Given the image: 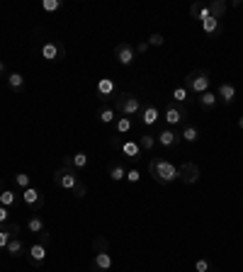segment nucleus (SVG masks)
I'll list each match as a JSON object with an SVG mask.
<instances>
[{
  "label": "nucleus",
  "instance_id": "nucleus-44",
  "mask_svg": "<svg viewBox=\"0 0 243 272\" xmlns=\"http://www.w3.org/2000/svg\"><path fill=\"white\" fill-rule=\"evenodd\" d=\"M238 129H243V117H238Z\"/></svg>",
  "mask_w": 243,
  "mask_h": 272
},
{
  "label": "nucleus",
  "instance_id": "nucleus-2",
  "mask_svg": "<svg viewBox=\"0 0 243 272\" xmlns=\"http://www.w3.org/2000/svg\"><path fill=\"white\" fill-rule=\"evenodd\" d=\"M209 85H211V78H209V71H204V68L190 71V73L185 76V90H187V93L202 95V93L209 90Z\"/></svg>",
  "mask_w": 243,
  "mask_h": 272
},
{
  "label": "nucleus",
  "instance_id": "nucleus-7",
  "mask_svg": "<svg viewBox=\"0 0 243 272\" xmlns=\"http://www.w3.org/2000/svg\"><path fill=\"white\" fill-rule=\"evenodd\" d=\"M42 56H44V61H61V59L66 56V47H64L61 42L51 39V42H47V44L42 47Z\"/></svg>",
  "mask_w": 243,
  "mask_h": 272
},
{
  "label": "nucleus",
  "instance_id": "nucleus-9",
  "mask_svg": "<svg viewBox=\"0 0 243 272\" xmlns=\"http://www.w3.org/2000/svg\"><path fill=\"white\" fill-rule=\"evenodd\" d=\"M27 260H30L32 267H42L44 260H47V245H42V243L27 245Z\"/></svg>",
  "mask_w": 243,
  "mask_h": 272
},
{
  "label": "nucleus",
  "instance_id": "nucleus-36",
  "mask_svg": "<svg viewBox=\"0 0 243 272\" xmlns=\"http://www.w3.org/2000/svg\"><path fill=\"white\" fill-rule=\"evenodd\" d=\"M163 34H158V32H153L151 37H148V47H163Z\"/></svg>",
  "mask_w": 243,
  "mask_h": 272
},
{
  "label": "nucleus",
  "instance_id": "nucleus-3",
  "mask_svg": "<svg viewBox=\"0 0 243 272\" xmlns=\"http://www.w3.org/2000/svg\"><path fill=\"white\" fill-rule=\"evenodd\" d=\"M112 100H114V112H119L122 117H134L141 112V100L134 97L131 93H117Z\"/></svg>",
  "mask_w": 243,
  "mask_h": 272
},
{
  "label": "nucleus",
  "instance_id": "nucleus-16",
  "mask_svg": "<svg viewBox=\"0 0 243 272\" xmlns=\"http://www.w3.org/2000/svg\"><path fill=\"white\" fill-rule=\"evenodd\" d=\"M119 151H122V156H124V158H129L131 163H134V160H139V156H141V146H139V141H122Z\"/></svg>",
  "mask_w": 243,
  "mask_h": 272
},
{
  "label": "nucleus",
  "instance_id": "nucleus-21",
  "mask_svg": "<svg viewBox=\"0 0 243 272\" xmlns=\"http://www.w3.org/2000/svg\"><path fill=\"white\" fill-rule=\"evenodd\" d=\"M180 139H182V141H187V144H194V141L199 139V129H197L194 124H185V127H182V131H180Z\"/></svg>",
  "mask_w": 243,
  "mask_h": 272
},
{
  "label": "nucleus",
  "instance_id": "nucleus-25",
  "mask_svg": "<svg viewBox=\"0 0 243 272\" xmlns=\"http://www.w3.org/2000/svg\"><path fill=\"white\" fill-rule=\"evenodd\" d=\"M114 114H117L114 107H100V110H97V119H100L102 124H112V122H117Z\"/></svg>",
  "mask_w": 243,
  "mask_h": 272
},
{
  "label": "nucleus",
  "instance_id": "nucleus-40",
  "mask_svg": "<svg viewBox=\"0 0 243 272\" xmlns=\"http://www.w3.org/2000/svg\"><path fill=\"white\" fill-rule=\"evenodd\" d=\"M85 192H88V190H85V185H83V182H78V187L73 190V197H78V199H83V197H85Z\"/></svg>",
  "mask_w": 243,
  "mask_h": 272
},
{
  "label": "nucleus",
  "instance_id": "nucleus-18",
  "mask_svg": "<svg viewBox=\"0 0 243 272\" xmlns=\"http://www.w3.org/2000/svg\"><path fill=\"white\" fill-rule=\"evenodd\" d=\"M25 250H27V248H25V240H22L20 236H15V238L8 243V248H5V253H8L10 257H22Z\"/></svg>",
  "mask_w": 243,
  "mask_h": 272
},
{
  "label": "nucleus",
  "instance_id": "nucleus-34",
  "mask_svg": "<svg viewBox=\"0 0 243 272\" xmlns=\"http://www.w3.org/2000/svg\"><path fill=\"white\" fill-rule=\"evenodd\" d=\"M173 102H175V105H182V102H187V90H185V85L173 90Z\"/></svg>",
  "mask_w": 243,
  "mask_h": 272
},
{
  "label": "nucleus",
  "instance_id": "nucleus-32",
  "mask_svg": "<svg viewBox=\"0 0 243 272\" xmlns=\"http://www.w3.org/2000/svg\"><path fill=\"white\" fill-rule=\"evenodd\" d=\"M110 250V240L105 236H95L93 238V253H107Z\"/></svg>",
  "mask_w": 243,
  "mask_h": 272
},
{
  "label": "nucleus",
  "instance_id": "nucleus-26",
  "mask_svg": "<svg viewBox=\"0 0 243 272\" xmlns=\"http://www.w3.org/2000/svg\"><path fill=\"white\" fill-rule=\"evenodd\" d=\"M88 160H90V158H88L85 151H78V153L71 156V165H73V170H83V168L88 165Z\"/></svg>",
  "mask_w": 243,
  "mask_h": 272
},
{
  "label": "nucleus",
  "instance_id": "nucleus-29",
  "mask_svg": "<svg viewBox=\"0 0 243 272\" xmlns=\"http://www.w3.org/2000/svg\"><path fill=\"white\" fill-rule=\"evenodd\" d=\"M131 127H134L131 117H119V119L114 122V131H117V134H129Z\"/></svg>",
  "mask_w": 243,
  "mask_h": 272
},
{
  "label": "nucleus",
  "instance_id": "nucleus-46",
  "mask_svg": "<svg viewBox=\"0 0 243 272\" xmlns=\"http://www.w3.org/2000/svg\"><path fill=\"white\" fill-rule=\"evenodd\" d=\"M209 272H216V270H209Z\"/></svg>",
  "mask_w": 243,
  "mask_h": 272
},
{
  "label": "nucleus",
  "instance_id": "nucleus-39",
  "mask_svg": "<svg viewBox=\"0 0 243 272\" xmlns=\"http://www.w3.org/2000/svg\"><path fill=\"white\" fill-rule=\"evenodd\" d=\"M127 180L129 182H139L141 180V173L139 170H127Z\"/></svg>",
  "mask_w": 243,
  "mask_h": 272
},
{
  "label": "nucleus",
  "instance_id": "nucleus-10",
  "mask_svg": "<svg viewBox=\"0 0 243 272\" xmlns=\"http://www.w3.org/2000/svg\"><path fill=\"white\" fill-rule=\"evenodd\" d=\"M114 56H117V61H119L122 66H131V64H134L136 51H134V47H131L129 42H122V44H117V47H114Z\"/></svg>",
  "mask_w": 243,
  "mask_h": 272
},
{
  "label": "nucleus",
  "instance_id": "nucleus-38",
  "mask_svg": "<svg viewBox=\"0 0 243 272\" xmlns=\"http://www.w3.org/2000/svg\"><path fill=\"white\" fill-rule=\"evenodd\" d=\"M3 224H10V209L8 207H0V226Z\"/></svg>",
  "mask_w": 243,
  "mask_h": 272
},
{
  "label": "nucleus",
  "instance_id": "nucleus-43",
  "mask_svg": "<svg viewBox=\"0 0 243 272\" xmlns=\"http://www.w3.org/2000/svg\"><path fill=\"white\" fill-rule=\"evenodd\" d=\"M3 73H5V64H3V61H0V76H3Z\"/></svg>",
  "mask_w": 243,
  "mask_h": 272
},
{
  "label": "nucleus",
  "instance_id": "nucleus-23",
  "mask_svg": "<svg viewBox=\"0 0 243 272\" xmlns=\"http://www.w3.org/2000/svg\"><path fill=\"white\" fill-rule=\"evenodd\" d=\"M8 85L13 93H22L25 90V76L22 73H10L8 76Z\"/></svg>",
  "mask_w": 243,
  "mask_h": 272
},
{
  "label": "nucleus",
  "instance_id": "nucleus-1",
  "mask_svg": "<svg viewBox=\"0 0 243 272\" xmlns=\"http://www.w3.org/2000/svg\"><path fill=\"white\" fill-rule=\"evenodd\" d=\"M148 173H151V177H153L156 182H161V185H170V182L178 180V165L170 163V160H165V158H151Z\"/></svg>",
  "mask_w": 243,
  "mask_h": 272
},
{
  "label": "nucleus",
  "instance_id": "nucleus-28",
  "mask_svg": "<svg viewBox=\"0 0 243 272\" xmlns=\"http://www.w3.org/2000/svg\"><path fill=\"white\" fill-rule=\"evenodd\" d=\"M216 102H219V97H216V93H211V90H207V93L199 95V105H202L204 110H211Z\"/></svg>",
  "mask_w": 243,
  "mask_h": 272
},
{
  "label": "nucleus",
  "instance_id": "nucleus-4",
  "mask_svg": "<svg viewBox=\"0 0 243 272\" xmlns=\"http://www.w3.org/2000/svg\"><path fill=\"white\" fill-rule=\"evenodd\" d=\"M54 182H56L59 187H64V190L73 192V190L78 187L81 177H78V170H73L71 165H64V168H59V170L54 173Z\"/></svg>",
  "mask_w": 243,
  "mask_h": 272
},
{
  "label": "nucleus",
  "instance_id": "nucleus-35",
  "mask_svg": "<svg viewBox=\"0 0 243 272\" xmlns=\"http://www.w3.org/2000/svg\"><path fill=\"white\" fill-rule=\"evenodd\" d=\"M59 8H61L59 0H42V10H44V13H56Z\"/></svg>",
  "mask_w": 243,
  "mask_h": 272
},
{
  "label": "nucleus",
  "instance_id": "nucleus-42",
  "mask_svg": "<svg viewBox=\"0 0 243 272\" xmlns=\"http://www.w3.org/2000/svg\"><path fill=\"white\" fill-rule=\"evenodd\" d=\"M148 49H151V47H148V42H139V44L134 47V51H136V54H146Z\"/></svg>",
  "mask_w": 243,
  "mask_h": 272
},
{
  "label": "nucleus",
  "instance_id": "nucleus-14",
  "mask_svg": "<svg viewBox=\"0 0 243 272\" xmlns=\"http://www.w3.org/2000/svg\"><path fill=\"white\" fill-rule=\"evenodd\" d=\"M95 90H97V95L102 97V102H107V100L114 97V90H117V88H114V80H112V78H102V80L97 83Z\"/></svg>",
  "mask_w": 243,
  "mask_h": 272
},
{
  "label": "nucleus",
  "instance_id": "nucleus-6",
  "mask_svg": "<svg viewBox=\"0 0 243 272\" xmlns=\"http://www.w3.org/2000/svg\"><path fill=\"white\" fill-rule=\"evenodd\" d=\"M185 119H187V107L185 105H175V102L165 105V122L170 127H180V124H185Z\"/></svg>",
  "mask_w": 243,
  "mask_h": 272
},
{
  "label": "nucleus",
  "instance_id": "nucleus-11",
  "mask_svg": "<svg viewBox=\"0 0 243 272\" xmlns=\"http://www.w3.org/2000/svg\"><path fill=\"white\" fill-rule=\"evenodd\" d=\"M20 231H22V228H20V224H15V221L0 226V250H5L8 243H10L15 236H20Z\"/></svg>",
  "mask_w": 243,
  "mask_h": 272
},
{
  "label": "nucleus",
  "instance_id": "nucleus-37",
  "mask_svg": "<svg viewBox=\"0 0 243 272\" xmlns=\"http://www.w3.org/2000/svg\"><path fill=\"white\" fill-rule=\"evenodd\" d=\"M194 270H197V272H209V270H211V265H209V260L199 257V260L194 262Z\"/></svg>",
  "mask_w": 243,
  "mask_h": 272
},
{
  "label": "nucleus",
  "instance_id": "nucleus-41",
  "mask_svg": "<svg viewBox=\"0 0 243 272\" xmlns=\"http://www.w3.org/2000/svg\"><path fill=\"white\" fill-rule=\"evenodd\" d=\"M49 240H51V236H49V233H47V228H44V231H42V233H37V243H42V245H47V243H49Z\"/></svg>",
  "mask_w": 243,
  "mask_h": 272
},
{
  "label": "nucleus",
  "instance_id": "nucleus-33",
  "mask_svg": "<svg viewBox=\"0 0 243 272\" xmlns=\"http://www.w3.org/2000/svg\"><path fill=\"white\" fill-rule=\"evenodd\" d=\"M15 185H17L20 190H27V187H32V177H30L27 173H17V175H15Z\"/></svg>",
  "mask_w": 243,
  "mask_h": 272
},
{
  "label": "nucleus",
  "instance_id": "nucleus-8",
  "mask_svg": "<svg viewBox=\"0 0 243 272\" xmlns=\"http://www.w3.org/2000/svg\"><path fill=\"white\" fill-rule=\"evenodd\" d=\"M22 204L34 209V211H39L44 207V194L37 187H27V190H22Z\"/></svg>",
  "mask_w": 243,
  "mask_h": 272
},
{
  "label": "nucleus",
  "instance_id": "nucleus-19",
  "mask_svg": "<svg viewBox=\"0 0 243 272\" xmlns=\"http://www.w3.org/2000/svg\"><path fill=\"white\" fill-rule=\"evenodd\" d=\"M207 8H209V15H211L214 20H221V17L226 15V8H228V5H226V0H211Z\"/></svg>",
  "mask_w": 243,
  "mask_h": 272
},
{
  "label": "nucleus",
  "instance_id": "nucleus-27",
  "mask_svg": "<svg viewBox=\"0 0 243 272\" xmlns=\"http://www.w3.org/2000/svg\"><path fill=\"white\" fill-rule=\"evenodd\" d=\"M27 231H30V233H34V236L44 231V221H42V216H39V214H32V216H30V221H27Z\"/></svg>",
  "mask_w": 243,
  "mask_h": 272
},
{
  "label": "nucleus",
  "instance_id": "nucleus-31",
  "mask_svg": "<svg viewBox=\"0 0 243 272\" xmlns=\"http://www.w3.org/2000/svg\"><path fill=\"white\" fill-rule=\"evenodd\" d=\"M139 146H141L144 151H153V146H156V134L144 131V134H141V139H139Z\"/></svg>",
  "mask_w": 243,
  "mask_h": 272
},
{
  "label": "nucleus",
  "instance_id": "nucleus-22",
  "mask_svg": "<svg viewBox=\"0 0 243 272\" xmlns=\"http://www.w3.org/2000/svg\"><path fill=\"white\" fill-rule=\"evenodd\" d=\"M17 202H20V197H17L13 190H8V187H5L3 192H0V207H8V209H10V207H15Z\"/></svg>",
  "mask_w": 243,
  "mask_h": 272
},
{
  "label": "nucleus",
  "instance_id": "nucleus-13",
  "mask_svg": "<svg viewBox=\"0 0 243 272\" xmlns=\"http://www.w3.org/2000/svg\"><path fill=\"white\" fill-rule=\"evenodd\" d=\"M180 141V134H175L173 129H161V134H156V144H161L163 148H173Z\"/></svg>",
  "mask_w": 243,
  "mask_h": 272
},
{
  "label": "nucleus",
  "instance_id": "nucleus-30",
  "mask_svg": "<svg viewBox=\"0 0 243 272\" xmlns=\"http://www.w3.org/2000/svg\"><path fill=\"white\" fill-rule=\"evenodd\" d=\"M127 177V168L122 165V163H114L112 168H110V180L112 182H122Z\"/></svg>",
  "mask_w": 243,
  "mask_h": 272
},
{
  "label": "nucleus",
  "instance_id": "nucleus-15",
  "mask_svg": "<svg viewBox=\"0 0 243 272\" xmlns=\"http://www.w3.org/2000/svg\"><path fill=\"white\" fill-rule=\"evenodd\" d=\"M158 117H161V110H158L156 105L141 107V124H144V127H153V124L158 122Z\"/></svg>",
  "mask_w": 243,
  "mask_h": 272
},
{
  "label": "nucleus",
  "instance_id": "nucleus-20",
  "mask_svg": "<svg viewBox=\"0 0 243 272\" xmlns=\"http://www.w3.org/2000/svg\"><path fill=\"white\" fill-rule=\"evenodd\" d=\"M190 15H192V20H199V22H204L207 17H211L209 15V8L207 5H199V3H192L190 5Z\"/></svg>",
  "mask_w": 243,
  "mask_h": 272
},
{
  "label": "nucleus",
  "instance_id": "nucleus-45",
  "mask_svg": "<svg viewBox=\"0 0 243 272\" xmlns=\"http://www.w3.org/2000/svg\"><path fill=\"white\" fill-rule=\"evenodd\" d=\"M5 190V180H0V192H3Z\"/></svg>",
  "mask_w": 243,
  "mask_h": 272
},
{
  "label": "nucleus",
  "instance_id": "nucleus-12",
  "mask_svg": "<svg viewBox=\"0 0 243 272\" xmlns=\"http://www.w3.org/2000/svg\"><path fill=\"white\" fill-rule=\"evenodd\" d=\"M112 265H114V260H112L110 253H95L90 270L93 272H107V270H112Z\"/></svg>",
  "mask_w": 243,
  "mask_h": 272
},
{
  "label": "nucleus",
  "instance_id": "nucleus-17",
  "mask_svg": "<svg viewBox=\"0 0 243 272\" xmlns=\"http://www.w3.org/2000/svg\"><path fill=\"white\" fill-rule=\"evenodd\" d=\"M216 97H219L224 105H231V102L236 100V85H233V83H221Z\"/></svg>",
  "mask_w": 243,
  "mask_h": 272
},
{
  "label": "nucleus",
  "instance_id": "nucleus-24",
  "mask_svg": "<svg viewBox=\"0 0 243 272\" xmlns=\"http://www.w3.org/2000/svg\"><path fill=\"white\" fill-rule=\"evenodd\" d=\"M202 30H204V34H219V32H221V20L207 17V20L202 22Z\"/></svg>",
  "mask_w": 243,
  "mask_h": 272
},
{
  "label": "nucleus",
  "instance_id": "nucleus-5",
  "mask_svg": "<svg viewBox=\"0 0 243 272\" xmlns=\"http://www.w3.org/2000/svg\"><path fill=\"white\" fill-rule=\"evenodd\" d=\"M199 175H202V170H199V165L192 163V160H185V163H180V168H178V180L185 182V185L199 182Z\"/></svg>",
  "mask_w": 243,
  "mask_h": 272
}]
</instances>
